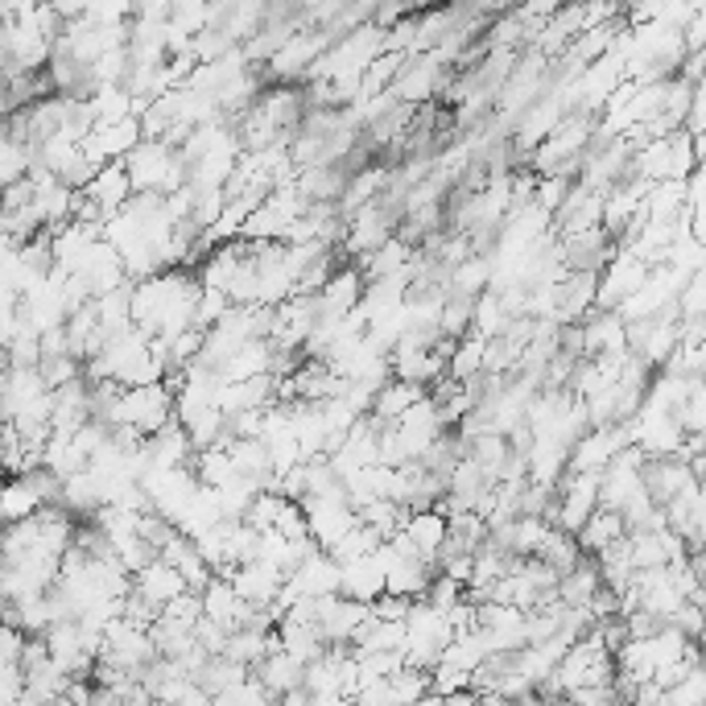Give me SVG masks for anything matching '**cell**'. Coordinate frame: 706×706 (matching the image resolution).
Returning <instances> with one entry per match:
<instances>
[{"mask_svg":"<svg viewBox=\"0 0 706 706\" xmlns=\"http://www.w3.org/2000/svg\"><path fill=\"white\" fill-rule=\"evenodd\" d=\"M166 422H173V392L166 384L125 389L120 392V405L112 413V425H133L141 439H154Z\"/></svg>","mask_w":706,"mask_h":706,"instance_id":"obj_1","label":"cell"},{"mask_svg":"<svg viewBox=\"0 0 706 706\" xmlns=\"http://www.w3.org/2000/svg\"><path fill=\"white\" fill-rule=\"evenodd\" d=\"M368 615H372L368 603H356V599L344 596L314 599L310 603V620L327 649H351V641L360 636V628L368 624Z\"/></svg>","mask_w":706,"mask_h":706,"instance_id":"obj_2","label":"cell"},{"mask_svg":"<svg viewBox=\"0 0 706 706\" xmlns=\"http://www.w3.org/2000/svg\"><path fill=\"white\" fill-rule=\"evenodd\" d=\"M644 277H649V265H644V261H636L632 252H615L612 261L603 265V273H599L596 310L599 314L620 310V302L632 298V294H636V289L644 285Z\"/></svg>","mask_w":706,"mask_h":706,"instance_id":"obj_3","label":"cell"},{"mask_svg":"<svg viewBox=\"0 0 706 706\" xmlns=\"http://www.w3.org/2000/svg\"><path fill=\"white\" fill-rule=\"evenodd\" d=\"M330 42L323 38L318 30H302V33H294L289 42H285L273 59L265 63V75L277 83V87H294L298 78H306V71L314 66V59L327 50Z\"/></svg>","mask_w":706,"mask_h":706,"instance_id":"obj_4","label":"cell"},{"mask_svg":"<svg viewBox=\"0 0 706 706\" xmlns=\"http://www.w3.org/2000/svg\"><path fill=\"white\" fill-rule=\"evenodd\" d=\"M173 149H166L161 141H141L133 154L120 161L128 173V187H133V194H161V187H166V178H170L173 170Z\"/></svg>","mask_w":706,"mask_h":706,"instance_id":"obj_5","label":"cell"},{"mask_svg":"<svg viewBox=\"0 0 706 706\" xmlns=\"http://www.w3.org/2000/svg\"><path fill=\"white\" fill-rule=\"evenodd\" d=\"M298 508H302V517H306V534H310V541L323 549V554H327L347 529H356V508L347 500H302Z\"/></svg>","mask_w":706,"mask_h":706,"instance_id":"obj_6","label":"cell"},{"mask_svg":"<svg viewBox=\"0 0 706 706\" xmlns=\"http://www.w3.org/2000/svg\"><path fill=\"white\" fill-rule=\"evenodd\" d=\"M566 273H603V265L615 256V240L603 228H587V232L558 240Z\"/></svg>","mask_w":706,"mask_h":706,"instance_id":"obj_7","label":"cell"},{"mask_svg":"<svg viewBox=\"0 0 706 706\" xmlns=\"http://www.w3.org/2000/svg\"><path fill=\"white\" fill-rule=\"evenodd\" d=\"M228 582H232L235 596L244 599V608H273V599L282 596L285 587V575L268 562H244L228 575Z\"/></svg>","mask_w":706,"mask_h":706,"instance_id":"obj_8","label":"cell"},{"mask_svg":"<svg viewBox=\"0 0 706 706\" xmlns=\"http://www.w3.org/2000/svg\"><path fill=\"white\" fill-rule=\"evenodd\" d=\"M363 273L356 265H344L330 273V282L314 294V302H318V318H344V314H351L356 306H360L363 298Z\"/></svg>","mask_w":706,"mask_h":706,"instance_id":"obj_9","label":"cell"},{"mask_svg":"<svg viewBox=\"0 0 706 706\" xmlns=\"http://www.w3.org/2000/svg\"><path fill=\"white\" fill-rule=\"evenodd\" d=\"M641 484L653 504H670L677 496H686L691 487H698L682 459H649L641 467Z\"/></svg>","mask_w":706,"mask_h":706,"instance_id":"obj_10","label":"cell"},{"mask_svg":"<svg viewBox=\"0 0 706 706\" xmlns=\"http://www.w3.org/2000/svg\"><path fill=\"white\" fill-rule=\"evenodd\" d=\"M87 203H95L99 211H104V223L112 220V215H120V207L133 199V187H128V173L120 161H112V166H99V170L92 173V182L78 190Z\"/></svg>","mask_w":706,"mask_h":706,"instance_id":"obj_11","label":"cell"},{"mask_svg":"<svg viewBox=\"0 0 706 706\" xmlns=\"http://www.w3.org/2000/svg\"><path fill=\"white\" fill-rule=\"evenodd\" d=\"M285 587L294 591L298 599H330L339 596V562H330L327 554H314L306 562L285 579Z\"/></svg>","mask_w":706,"mask_h":706,"instance_id":"obj_12","label":"cell"},{"mask_svg":"<svg viewBox=\"0 0 706 706\" xmlns=\"http://www.w3.org/2000/svg\"><path fill=\"white\" fill-rule=\"evenodd\" d=\"M145 459H149V471H182V467H190L194 451H190V439H187V430L178 425V418L161 425L154 439H145Z\"/></svg>","mask_w":706,"mask_h":706,"instance_id":"obj_13","label":"cell"},{"mask_svg":"<svg viewBox=\"0 0 706 706\" xmlns=\"http://www.w3.org/2000/svg\"><path fill=\"white\" fill-rule=\"evenodd\" d=\"M199 603H203V620L215 624L220 632H235L252 612V608H244V599L232 591V582H223V579L207 582L203 591H199Z\"/></svg>","mask_w":706,"mask_h":706,"instance_id":"obj_14","label":"cell"},{"mask_svg":"<svg viewBox=\"0 0 706 706\" xmlns=\"http://www.w3.org/2000/svg\"><path fill=\"white\" fill-rule=\"evenodd\" d=\"M434 575H439V566L425 562V558H397V562L384 570V596L422 603V596L430 591Z\"/></svg>","mask_w":706,"mask_h":706,"instance_id":"obj_15","label":"cell"},{"mask_svg":"<svg viewBox=\"0 0 706 706\" xmlns=\"http://www.w3.org/2000/svg\"><path fill=\"white\" fill-rule=\"evenodd\" d=\"M339 596L344 599H356V603H377L380 596H384V566L368 554V558H360V562H347L339 566Z\"/></svg>","mask_w":706,"mask_h":706,"instance_id":"obj_16","label":"cell"},{"mask_svg":"<svg viewBox=\"0 0 706 706\" xmlns=\"http://www.w3.org/2000/svg\"><path fill=\"white\" fill-rule=\"evenodd\" d=\"M157 562L173 566V570H178V579L187 582V591H194V596L203 591L207 582L215 579V575H211V566L199 558L194 541H190V537H182V534H173L170 541H166V549L157 554Z\"/></svg>","mask_w":706,"mask_h":706,"instance_id":"obj_17","label":"cell"},{"mask_svg":"<svg viewBox=\"0 0 706 706\" xmlns=\"http://www.w3.org/2000/svg\"><path fill=\"white\" fill-rule=\"evenodd\" d=\"M277 397V380L273 377H252L240 380V384H223L220 389V413L223 418H235V413H252V409H268Z\"/></svg>","mask_w":706,"mask_h":706,"instance_id":"obj_18","label":"cell"},{"mask_svg":"<svg viewBox=\"0 0 706 706\" xmlns=\"http://www.w3.org/2000/svg\"><path fill=\"white\" fill-rule=\"evenodd\" d=\"M384 178H389V166H363V170H356V173H347V187H344V194H339V215L344 220H351L356 211H363L368 203H377L380 199V190H384Z\"/></svg>","mask_w":706,"mask_h":706,"instance_id":"obj_19","label":"cell"},{"mask_svg":"<svg viewBox=\"0 0 706 706\" xmlns=\"http://www.w3.org/2000/svg\"><path fill=\"white\" fill-rule=\"evenodd\" d=\"M133 591L145 599V603H154L157 612L173 603L178 596H187V582L178 579V570L166 562H149L141 575H133Z\"/></svg>","mask_w":706,"mask_h":706,"instance_id":"obj_20","label":"cell"},{"mask_svg":"<svg viewBox=\"0 0 706 706\" xmlns=\"http://www.w3.org/2000/svg\"><path fill=\"white\" fill-rule=\"evenodd\" d=\"M302 674H306V665H298V661L289 657V653H282V649H277V653H268V657L252 670V677L265 686V694L273 698V703H277L282 694L302 691Z\"/></svg>","mask_w":706,"mask_h":706,"instance_id":"obj_21","label":"cell"},{"mask_svg":"<svg viewBox=\"0 0 706 706\" xmlns=\"http://www.w3.org/2000/svg\"><path fill=\"white\" fill-rule=\"evenodd\" d=\"M282 644H277V632H252V628H235L228 632V641H223V653L220 657L235 661V665H244V670H256L268 653H277Z\"/></svg>","mask_w":706,"mask_h":706,"instance_id":"obj_22","label":"cell"},{"mask_svg":"<svg viewBox=\"0 0 706 706\" xmlns=\"http://www.w3.org/2000/svg\"><path fill=\"white\" fill-rule=\"evenodd\" d=\"M418 401H425L422 384H409V380H384V384L377 389V397H372V418H377L380 425H397L409 409L418 405Z\"/></svg>","mask_w":706,"mask_h":706,"instance_id":"obj_23","label":"cell"},{"mask_svg":"<svg viewBox=\"0 0 706 706\" xmlns=\"http://www.w3.org/2000/svg\"><path fill=\"white\" fill-rule=\"evenodd\" d=\"M268 363H273L268 339H252V344H244L240 351H232L215 372H220L223 384H240V380H252V377H268Z\"/></svg>","mask_w":706,"mask_h":706,"instance_id":"obj_24","label":"cell"},{"mask_svg":"<svg viewBox=\"0 0 706 706\" xmlns=\"http://www.w3.org/2000/svg\"><path fill=\"white\" fill-rule=\"evenodd\" d=\"M401 534L409 537V546L418 549V558L425 562H434L439 558L442 541H446V517H442L439 508H422V513H409L405 529Z\"/></svg>","mask_w":706,"mask_h":706,"instance_id":"obj_25","label":"cell"},{"mask_svg":"<svg viewBox=\"0 0 706 706\" xmlns=\"http://www.w3.org/2000/svg\"><path fill=\"white\" fill-rule=\"evenodd\" d=\"M620 537H624V520H620V513H603V508H596L591 520L575 534V546H579L582 558H596V554H603V549L612 546V541H620Z\"/></svg>","mask_w":706,"mask_h":706,"instance_id":"obj_26","label":"cell"},{"mask_svg":"<svg viewBox=\"0 0 706 706\" xmlns=\"http://www.w3.org/2000/svg\"><path fill=\"white\" fill-rule=\"evenodd\" d=\"M599 587H603V582H599L596 558H582V562L575 566L570 575H562V579H558L554 596H558V603H562V608H587Z\"/></svg>","mask_w":706,"mask_h":706,"instance_id":"obj_27","label":"cell"},{"mask_svg":"<svg viewBox=\"0 0 706 706\" xmlns=\"http://www.w3.org/2000/svg\"><path fill=\"white\" fill-rule=\"evenodd\" d=\"M409 256H413V249H405L397 235H389L384 244H380L377 252H368L363 261H356V268L363 273V282H377V277H392V273H405Z\"/></svg>","mask_w":706,"mask_h":706,"instance_id":"obj_28","label":"cell"},{"mask_svg":"<svg viewBox=\"0 0 706 706\" xmlns=\"http://www.w3.org/2000/svg\"><path fill=\"white\" fill-rule=\"evenodd\" d=\"M38 508H42V504H38V496L30 492L25 480H4V484H0V529L30 520Z\"/></svg>","mask_w":706,"mask_h":706,"instance_id":"obj_29","label":"cell"},{"mask_svg":"<svg viewBox=\"0 0 706 706\" xmlns=\"http://www.w3.org/2000/svg\"><path fill=\"white\" fill-rule=\"evenodd\" d=\"M484 344L487 339H480L475 330L463 335V339L455 344V351H451V360H446V380L467 384V380L480 377V372H484Z\"/></svg>","mask_w":706,"mask_h":706,"instance_id":"obj_30","label":"cell"},{"mask_svg":"<svg viewBox=\"0 0 706 706\" xmlns=\"http://www.w3.org/2000/svg\"><path fill=\"white\" fill-rule=\"evenodd\" d=\"M534 558H537V562H546L549 570L558 575V579H562V575H570V570L582 562V554H579V546H575V537L562 534V529H549L546 541L537 546Z\"/></svg>","mask_w":706,"mask_h":706,"instance_id":"obj_31","label":"cell"},{"mask_svg":"<svg viewBox=\"0 0 706 706\" xmlns=\"http://www.w3.org/2000/svg\"><path fill=\"white\" fill-rule=\"evenodd\" d=\"M249 670L244 665H235V661H228V657H211L199 670V677H194V686L207 694V698H215V694H223V691H235L240 682H249Z\"/></svg>","mask_w":706,"mask_h":706,"instance_id":"obj_32","label":"cell"},{"mask_svg":"<svg viewBox=\"0 0 706 706\" xmlns=\"http://www.w3.org/2000/svg\"><path fill=\"white\" fill-rule=\"evenodd\" d=\"M405 59L409 54H392V50H384V54H377L372 63H368V71L360 75V99H372V95H384L397 83V75L405 71Z\"/></svg>","mask_w":706,"mask_h":706,"instance_id":"obj_33","label":"cell"},{"mask_svg":"<svg viewBox=\"0 0 706 706\" xmlns=\"http://www.w3.org/2000/svg\"><path fill=\"white\" fill-rule=\"evenodd\" d=\"M265 25V4L261 0H244V4H228V13H223L220 30L232 38L235 46H244L252 33Z\"/></svg>","mask_w":706,"mask_h":706,"instance_id":"obj_34","label":"cell"},{"mask_svg":"<svg viewBox=\"0 0 706 706\" xmlns=\"http://www.w3.org/2000/svg\"><path fill=\"white\" fill-rule=\"evenodd\" d=\"M380 541H384V537H380L377 529H368V525L356 520V529H347V534L327 549V558L330 562H339V566L360 562V558H368V554H377Z\"/></svg>","mask_w":706,"mask_h":706,"instance_id":"obj_35","label":"cell"},{"mask_svg":"<svg viewBox=\"0 0 706 706\" xmlns=\"http://www.w3.org/2000/svg\"><path fill=\"white\" fill-rule=\"evenodd\" d=\"M504 327H508V314H504V302L496 289H484L480 298H475V306H471V330L480 335V339H496V335H504Z\"/></svg>","mask_w":706,"mask_h":706,"instance_id":"obj_36","label":"cell"},{"mask_svg":"<svg viewBox=\"0 0 706 706\" xmlns=\"http://www.w3.org/2000/svg\"><path fill=\"white\" fill-rule=\"evenodd\" d=\"M95 125H120L133 116V95L125 87H95V95L87 99Z\"/></svg>","mask_w":706,"mask_h":706,"instance_id":"obj_37","label":"cell"},{"mask_svg":"<svg viewBox=\"0 0 706 706\" xmlns=\"http://www.w3.org/2000/svg\"><path fill=\"white\" fill-rule=\"evenodd\" d=\"M190 471H194V480L199 487H211V492H220L223 484H232L235 480V467L228 451H203V455L190 459Z\"/></svg>","mask_w":706,"mask_h":706,"instance_id":"obj_38","label":"cell"},{"mask_svg":"<svg viewBox=\"0 0 706 706\" xmlns=\"http://www.w3.org/2000/svg\"><path fill=\"white\" fill-rule=\"evenodd\" d=\"M471 306H475V298L446 294V302H442V314H439V335H442V339L459 344L463 335H471Z\"/></svg>","mask_w":706,"mask_h":706,"instance_id":"obj_39","label":"cell"},{"mask_svg":"<svg viewBox=\"0 0 706 706\" xmlns=\"http://www.w3.org/2000/svg\"><path fill=\"white\" fill-rule=\"evenodd\" d=\"M525 347H517L513 339H504V335H496V339H487L484 344V372L487 377H504L513 380V372H517V360Z\"/></svg>","mask_w":706,"mask_h":706,"instance_id":"obj_40","label":"cell"},{"mask_svg":"<svg viewBox=\"0 0 706 706\" xmlns=\"http://www.w3.org/2000/svg\"><path fill=\"white\" fill-rule=\"evenodd\" d=\"M17 628L25 632V636H46L50 624H54V615H50V599L46 596H30V599H17Z\"/></svg>","mask_w":706,"mask_h":706,"instance_id":"obj_41","label":"cell"},{"mask_svg":"<svg viewBox=\"0 0 706 706\" xmlns=\"http://www.w3.org/2000/svg\"><path fill=\"white\" fill-rule=\"evenodd\" d=\"M389 691H392V703L397 706L418 703V698L430 694V674H425V670H409V665H401V670L389 677Z\"/></svg>","mask_w":706,"mask_h":706,"instance_id":"obj_42","label":"cell"},{"mask_svg":"<svg viewBox=\"0 0 706 706\" xmlns=\"http://www.w3.org/2000/svg\"><path fill=\"white\" fill-rule=\"evenodd\" d=\"M166 25L194 42V38L207 30V4H199V0H178V4H170V21H166Z\"/></svg>","mask_w":706,"mask_h":706,"instance_id":"obj_43","label":"cell"},{"mask_svg":"<svg viewBox=\"0 0 706 706\" xmlns=\"http://www.w3.org/2000/svg\"><path fill=\"white\" fill-rule=\"evenodd\" d=\"M706 703V674L703 670H691L677 686L661 691V706H703Z\"/></svg>","mask_w":706,"mask_h":706,"instance_id":"obj_44","label":"cell"},{"mask_svg":"<svg viewBox=\"0 0 706 706\" xmlns=\"http://www.w3.org/2000/svg\"><path fill=\"white\" fill-rule=\"evenodd\" d=\"M570 187H575V182H570V178H562V173H546V178H537L534 207H537V211H546V215H554V211L566 203Z\"/></svg>","mask_w":706,"mask_h":706,"instance_id":"obj_45","label":"cell"},{"mask_svg":"<svg viewBox=\"0 0 706 706\" xmlns=\"http://www.w3.org/2000/svg\"><path fill=\"white\" fill-rule=\"evenodd\" d=\"M674 306H677V323H682V318H703V310H706V273H694L691 282L677 289Z\"/></svg>","mask_w":706,"mask_h":706,"instance_id":"obj_46","label":"cell"},{"mask_svg":"<svg viewBox=\"0 0 706 706\" xmlns=\"http://www.w3.org/2000/svg\"><path fill=\"white\" fill-rule=\"evenodd\" d=\"M38 377H42V384L54 392V389H63V384H71V380L83 377V363L71 360V356H54V360L38 363Z\"/></svg>","mask_w":706,"mask_h":706,"instance_id":"obj_47","label":"cell"},{"mask_svg":"<svg viewBox=\"0 0 706 706\" xmlns=\"http://www.w3.org/2000/svg\"><path fill=\"white\" fill-rule=\"evenodd\" d=\"M422 603L446 615L451 608H459V603H463V587H459L455 579H446V575H434V582H430V591L422 596Z\"/></svg>","mask_w":706,"mask_h":706,"instance_id":"obj_48","label":"cell"},{"mask_svg":"<svg viewBox=\"0 0 706 706\" xmlns=\"http://www.w3.org/2000/svg\"><path fill=\"white\" fill-rule=\"evenodd\" d=\"M211 706H273V698L265 694V686L256 682V677H249V682H240L235 691H223L211 698Z\"/></svg>","mask_w":706,"mask_h":706,"instance_id":"obj_49","label":"cell"},{"mask_svg":"<svg viewBox=\"0 0 706 706\" xmlns=\"http://www.w3.org/2000/svg\"><path fill=\"white\" fill-rule=\"evenodd\" d=\"M228 310H232L228 294H220V289H203V294H199V302H194V327L211 330Z\"/></svg>","mask_w":706,"mask_h":706,"instance_id":"obj_50","label":"cell"},{"mask_svg":"<svg viewBox=\"0 0 706 706\" xmlns=\"http://www.w3.org/2000/svg\"><path fill=\"white\" fill-rule=\"evenodd\" d=\"M691 170H698V157H694V141L686 133L670 137V182H682Z\"/></svg>","mask_w":706,"mask_h":706,"instance_id":"obj_51","label":"cell"},{"mask_svg":"<svg viewBox=\"0 0 706 706\" xmlns=\"http://www.w3.org/2000/svg\"><path fill=\"white\" fill-rule=\"evenodd\" d=\"M173 534H178V529H173L166 517H157V513H141V517H137V537H141V541L154 549V554H161Z\"/></svg>","mask_w":706,"mask_h":706,"instance_id":"obj_52","label":"cell"},{"mask_svg":"<svg viewBox=\"0 0 706 706\" xmlns=\"http://www.w3.org/2000/svg\"><path fill=\"white\" fill-rule=\"evenodd\" d=\"M161 620H170V624H178V628H194L203 620V603H199L194 591H187V596H178L173 603L161 608Z\"/></svg>","mask_w":706,"mask_h":706,"instance_id":"obj_53","label":"cell"},{"mask_svg":"<svg viewBox=\"0 0 706 706\" xmlns=\"http://www.w3.org/2000/svg\"><path fill=\"white\" fill-rule=\"evenodd\" d=\"M665 624L677 628V632H682L686 641H698V636H703V608H694V603H682V608H677V612L670 615Z\"/></svg>","mask_w":706,"mask_h":706,"instance_id":"obj_54","label":"cell"},{"mask_svg":"<svg viewBox=\"0 0 706 706\" xmlns=\"http://www.w3.org/2000/svg\"><path fill=\"white\" fill-rule=\"evenodd\" d=\"M405 615H409V599L380 596L377 603H372V620H380V624H405Z\"/></svg>","mask_w":706,"mask_h":706,"instance_id":"obj_55","label":"cell"},{"mask_svg":"<svg viewBox=\"0 0 706 706\" xmlns=\"http://www.w3.org/2000/svg\"><path fill=\"white\" fill-rule=\"evenodd\" d=\"M703 46H706V9H698V13L682 25V50H686V54H703Z\"/></svg>","mask_w":706,"mask_h":706,"instance_id":"obj_56","label":"cell"},{"mask_svg":"<svg viewBox=\"0 0 706 706\" xmlns=\"http://www.w3.org/2000/svg\"><path fill=\"white\" fill-rule=\"evenodd\" d=\"M21 644H25V632H21V628L0 624V661H4V665H17Z\"/></svg>","mask_w":706,"mask_h":706,"instance_id":"obj_57","label":"cell"},{"mask_svg":"<svg viewBox=\"0 0 706 706\" xmlns=\"http://www.w3.org/2000/svg\"><path fill=\"white\" fill-rule=\"evenodd\" d=\"M87 706H125V698L116 691H108V686H92V703Z\"/></svg>","mask_w":706,"mask_h":706,"instance_id":"obj_58","label":"cell"},{"mask_svg":"<svg viewBox=\"0 0 706 706\" xmlns=\"http://www.w3.org/2000/svg\"><path fill=\"white\" fill-rule=\"evenodd\" d=\"M157 706V703H154ZM173 706H211V698H207L203 691H199V686H194V691L187 694V698H182V703H173Z\"/></svg>","mask_w":706,"mask_h":706,"instance_id":"obj_59","label":"cell"},{"mask_svg":"<svg viewBox=\"0 0 706 706\" xmlns=\"http://www.w3.org/2000/svg\"><path fill=\"white\" fill-rule=\"evenodd\" d=\"M128 706H154V703H128Z\"/></svg>","mask_w":706,"mask_h":706,"instance_id":"obj_60","label":"cell"},{"mask_svg":"<svg viewBox=\"0 0 706 706\" xmlns=\"http://www.w3.org/2000/svg\"><path fill=\"white\" fill-rule=\"evenodd\" d=\"M17 706H21V703H17Z\"/></svg>","mask_w":706,"mask_h":706,"instance_id":"obj_61","label":"cell"}]
</instances>
